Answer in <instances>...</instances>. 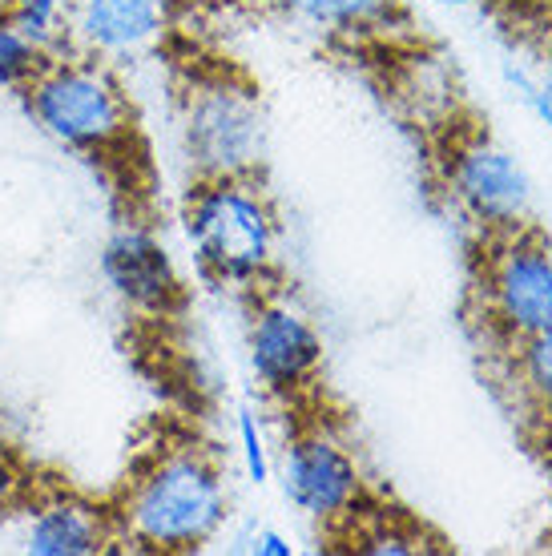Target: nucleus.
Wrapping results in <instances>:
<instances>
[{
  "mask_svg": "<svg viewBox=\"0 0 552 556\" xmlns=\"http://www.w3.org/2000/svg\"><path fill=\"white\" fill-rule=\"evenodd\" d=\"M117 541L153 556H190L218 541L230 520V484L202 444L153 452L113 501Z\"/></svg>",
  "mask_w": 552,
  "mask_h": 556,
  "instance_id": "1",
  "label": "nucleus"
},
{
  "mask_svg": "<svg viewBox=\"0 0 552 556\" xmlns=\"http://www.w3.org/2000/svg\"><path fill=\"white\" fill-rule=\"evenodd\" d=\"M181 230L198 270L222 291L254 294L278 278L283 223L254 174L193 178L181 202Z\"/></svg>",
  "mask_w": 552,
  "mask_h": 556,
  "instance_id": "2",
  "label": "nucleus"
},
{
  "mask_svg": "<svg viewBox=\"0 0 552 556\" xmlns=\"http://www.w3.org/2000/svg\"><path fill=\"white\" fill-rule=\"evenodd\" d=\"M25 113L45 138L81 157H113L134 138V105L110 61L61 49L21 89Z\"/></svg>",
  "mask_w": 552,
  "mask_h": 556,
  "instance_id": "3",
  "label": "nucleus"
},
{
  "mask_svg": "<svg viewBox=\"0 0 552 556\" xmlns=\"http://www.w3.org/2000/svg\"><path fill=\"white\" fill-rule=\"evenodd\" d=\"M178 146L193 178L259 174L266 157V110L235 70L193 73L178 98Z\"/></svg>",
  "mask_w": 552,
  "mask_h": 556,
  "instance_id": "4",
  "label": "nucleus"
},
{
  "mask_svg": "<svg viewBox=\"0 0 552 556\" xmlns=\"http://www.w3.org/2000/svg\"><path fill=\"white\" fill-rule=\"evenodd\" d=\"M472 294L484 327L509 348L552 331V242L532 223L484 235Z\"/></svg>",
  "mask_w": 552,
  "mask_h": 556,
  "instance_id": "5",
  "label": "nucleus"
},
{
  "mask_svg": "<svg viewBox=\"0 0 552 556\" xmlns=\"http://www.w3.org/2000/svg\"><path fill=\"white\" fill-rule=\"evenodd\" d=\"M443 190L480 235L516 230L532 214V178L488 129H448L440 146Z\"/></svg>",
  "mask_w": 552,
  "mask_h": 556,
  "instance_id": "6",
  "label": "nucleus"
},
{
  "mask_svg": "<svg viewBox=\"0 0 552 556\" xmlns=\"http://www.w3.org/2000/svg\"><path fill=\"white\" fill-rule=\"evenodd\" d=\"M247 363L254 383L278 400L294 404L318 383L323 371V334L306 306L287 287H263L247 306Z\"/></svg>",
  "mask_w": 552,
  "mask_h": 556,
  "instance_id": "7",
  "label": "nucleus"
},
{
  "mask_svg": "<svg viewBox=\"0 0 552 556\" xmlns=\"http://www.w3.org/2000/svg\"><path fill=\"white\" fill-rule=\"evenodd\" d=\"M278 480L290 508L315 525L339 529L360 508H367V480H363L360 459L327 424H303L290 431Z\"/></svg>",
  "mask_w": 552,
  "mask_h": 556,
  "instance_id": "8",
  "label": "nucleus"
},
{
  "mask_svg": "<svg viewBox=\"0 0 552 556\" xmlns=\"http://www.w3.org/2000/svg\"><path fill=\"white\" fill-rule=\"evenodd\" d=\"M101 278L125 311L141 319H166L181 306V275L166 238L150 223H122L101 247Z\"/></svg>",
  "mask_w": 552,
  "mask_h": 556,
  "instance_id": "9",
  "label": "nucleus"
},
{
  "mask_svg": "<svg viewBox=\"0 0 552 556\" xmlns=\"http://www.w3.org/2000/svg\"><path fill=\"white\" fill-rule=\"evenodd\" d=\"M13 525L16 553L25 556H101L117 544L113 513L81 492H28Z\"/></svg>",
  "mask_w": 552,
  "mask_h": 556,
  "instance_id": "10",
  "label": "nucleus"
},
{
  "mask_svg": "<svg viewBox=\"0 0 552 556\" xmlns=\"http://www.w3.org/2000/svg\"><path fill=\"white\" fill-rule=\"evenodd\" d=\"M166 25L170 0H77L70 16V45L113 65L146 53Z\"/></svg>",
  "mask_w": 552,
  "mask_h": 556,
  "instance_id": "11",
  "label": "nucleus"
},
{
  "mask_svg": "<svg viewBox=\"0 0 552 556\" xmlns=\"http://www.w3.org/2000/svg\"><path fill=\"white\" fill-rule=\"evenodd\" d=\"M294 25L327 37H379L403 21V0H271Z\"/></svg>",
  "mask_w": 552,
  "mask_h": 556,
  "instance_id": "12",
  "label": "nucleus"
},
{
  "mask_svg": "<svg viewBox=\"0 0 552 556\" xmlns=\"http://www.w3.org/2000/svg\"><path fill=\"white\" fill-rule=\"evenodd\" d=\"M343 541L351 553H372V556H419L431 553L424 529L400 513L387 508H360L347 525H339Z\"/></svg>",
  "mask_w": 552,
  "mask_h": 556,
  "instance_id": "13",
  "label": "nucleus"
},
{
  "mask_svg": "<svg viewBox=\"0 0 552 556\" xmlns=\"http://www.w3.org/2000/svg\"><path fill=\"white\" fill-rule=\"evenodd\" d=\"M4 13L49 56L70 49V0H4Z\"/></svg>",
  "mask_w": 552,
  "mask_h": 556,
  "instance_id": "14",
  "label": "nucleus"
},
{
  "mask_svg": "<svg viewBox=\"0 0 552 556\" xmlns=\"http://www.w3.org/2000/svg\"><path fill=\"white\" fill-rule=\"evenodd\" d=\"M45 61H49V53L28 41L0 4V93H21Z\"/></svg>",
  "mask_w": 552,
  "mask_h": 556,
  "instance_id": "15",
  "label": "nucleus"
},
{
  "mask_svg": "<svg viewBox=\"0 0 552 556\" xmlns=\"http://www.w3.org/2000/svg\"><path fill=\"white\" fill-rule=\"evenodd\" d=\"M516 383L528 395V404L552 419V331H540L525 343H516Z\"/></svg>",
  "mask_w": 552,
  "mask_h": 556,
  "instance_id": "16",
  "label": "nucleus"
},
{
  "mask_svg": "<svg viewBox=\"0 0 552 556\" xmlns=\"http://www.w3.org/2000/svg\"><path fill=\"white\" fill-rule=\"evenodd\" d=\"M235 431H238V459H242L247 480L254 488L271 484V472H275V464H271V447H266L263 424H259V416H254L250 407H238Z\"/></svg>",
  "mask_w": 552,
  "mask_h": 556,
  "instance_id": "17",
  "label": "nucleus"
},
{
  "mask_svg": "<svg viewBox=\"0 0 552 556\" xmlns=\"http://www.w3.org/2000/svg\"><path fill=\"white\" fill-rule=\"evenodd\" d=\"M28 496V476L25 464L16 459V452L9 444H0V529L9 525L21 508V501Z\"/></svg>",
  "mask_w": 552,
  "mask_h": 556,
  "instance_id": "18",
  "label": "nucleus"
},
{
  "mask_svg": "<svg viewBox=\"0 0 552 556\" xmlns=\"http://www.w3.org/2000/svg\"><path fill=\"white\" fill-rule=\"evenodd\" d=\"M247 553L254 556H294L290 536H283L278 529H254L247 536Z\"/></svg>",
  "mask_w": 552,
  "mask_h": 556,
  "instance_id": "19",
  "label": "nucleus"
},
{
  "mask_svg": "<svg viewBox=\"0 0 552 556\" xmlns=\"http://www.w3.org/2000/svg\"><path fill=\"white\" fill-rule=\"evenodd\" d=\"M528 110L540 117V126L552 129V65L540 77H532V89H528Z\"/></svg>",
  "mask_w": 552,
  "mask_h": 556,
  "instance_id": "20",
  "label": "nucleus"
},
{
  "mask_svg": "<svg viewBox=\"0 0 552 556\" xmlns=\"http://www.w3.org/2000/svg\"><path fill=\"white\" fill-rule=\"evenodd\" d=\"M431 4H443V9H472V4H480V0H431Z\"/></svg>",
  "mask_w": 552,
  "mask_h": 556,
  "instance_id": "21",
  "label": "nucleus"
}]
</instances>
